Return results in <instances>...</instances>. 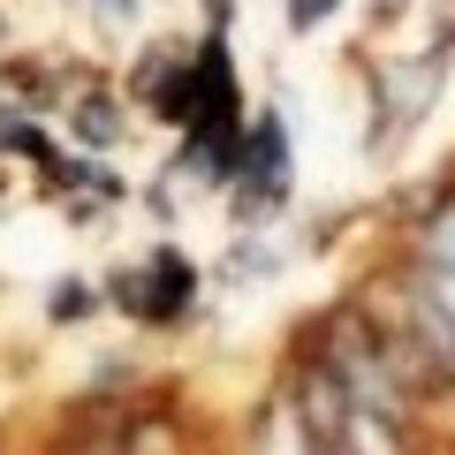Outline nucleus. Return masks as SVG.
<instances>
[{
  "label": "nucleus",
  "instance_id": "f03ea898",
  "mask_svg": "<svg viewBox=\"0 0 455 455\" xmlns=\"http://www.w3.org/2000/svg\"><path fill=\"white\" fill-rule=\"evenodd\" d=\"M114 304L137 311V319H152V326H167V319H182V311L197 304V266H190V259H175V251H152L137 274H122Z\"/></svg>",
  "mask_w": 455,
  "mask_h": 455
},
{
  "label": "nucleus",
  "instance_id": "20e7f679",
  "mask_svg": "<svg viewBox=\"0 0 455 455\" xmlns=\"http://www.w3.org/2000/svg\"><path fill=\"white\" fill-rule=\"evenodd\" d=\"M418 266H433V274H455V190L440 197L433 212H425V228H418Z\"/></svg>",
  "mask_w": 455,
  "mask_h": 455
},
{
  "label": "nucleus",
  "instance_id": "423d86ee",
  "mask_svg": "<svg viewBox=\"0 0 455 455\" xmlns=\"http://www.w3.org/2000/svg\"><path fill=\"white\" fill-rule=\"evenodd\" d=\"M99 296H92V281H61V296H53V319H84Z\"/></svg>",
  "mask_w": 455,
  "mask_h": 455
},
{
  "label": "nucleus",
  "instance_id": "f257e3e1",
  "mask_svg": "<svg viewBox=\"0 0 455 455\" xmlns=\"http://www.w3.org/2000/svg\"><path fill=\"white\" fill-rule=\"evenodd\" d=\"M448 84V53H425V61H387L372 84V152H395L410 130L425 122V107Z\"/></svg>",
  "mask_w": 455,
  "mask_h": 455
},
{
  "label": "nucleus",
  "instance_id": "0eeeda50",
  "mask_svg": "<svg viewBox=\"0 0 455 455\" xmlns=\"http://www.w3.org/2000/svg\"><path fill=\"white\" fill-rule=\"evenodd\" d=\"M319 16H334V0H289V23H296V31H311Z\"/></svg>",
  "mask_w": 455,
  "mask_h": 455
},
{
  "label": "nucleus",
  "instance_id": "39448f33",
  "mask_svg": "<svg viewBox=\"0 0 455 455\" xmlns=\"http://www.w3.org/2000/svg\"><path fill=\"white\" fill-rule=\"evenodd\" d=\"M68 130L92 137V145H114V137H122V114H114V99H107V92H92L76 114H68Z\"/></svg>",
  "mask_w": 455,
  "mask_h": 455
},
{
  "label": "nucleus",
  "instance_id": "6e6552de",
  "mask_svg": "<svg viewBox=\"0 0 455 455\" xmlns=\"http://www.w3.org/2000/svg\"><path fill=\"white\" fill-rule=\"evenodd\" d=\"M92 16H107V23H137V0H92Z\"/></svg>",
  "mask_w": 455,
  "mask_h": 455
},
{
  "label": "nucleus",
  "instance_id": "7ed1b4c3",
  "mask_svg": "<svg viewBox=\"0 0 455 455\" xmlns=\"http://www.w3.org/2000/svg\"><path fill=\"white\" fill-rule=\"evenodd\" d=\"M235 190H243V205L274 212L281 190H289V130H281V114H259V130H243V145H235Z\"/></svg>",
  "mask_w": 455,
  "mask_h": 455
}]
</instances>
